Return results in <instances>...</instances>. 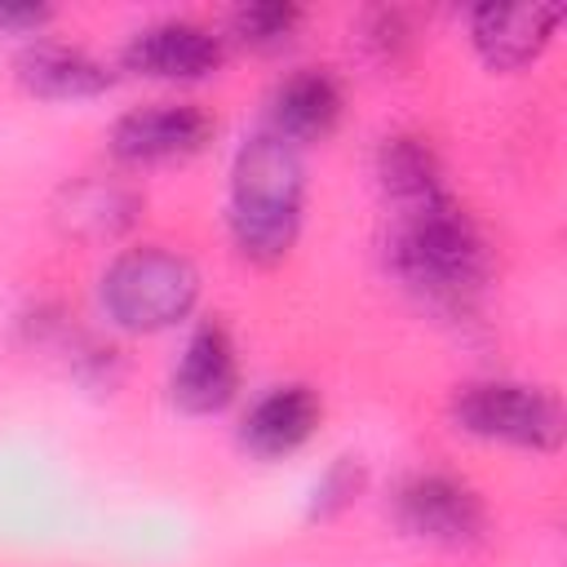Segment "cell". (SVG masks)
<instances>
[{"label": "cell", "mask_w": 567, "mask_h": 567, "mask_svg": "<svg viewBox=\"0 0 567 567\" xmlns=\"http://www.w3.org/2000/svg\"><path fill=\"white\" fill-rule=\"evenodd\" d=\"M306 217V164L301 146L257 128L239 142L230 164L226 226L230 244L252 266H279L301 235Z\"/></svg>", "instance_id": "cell-1"}, {"label": "cell", "mask_w": 567, "mask_h": 567, "mask_svg": "<svg viewBox=\"0 0 567 567\" xmlns=\"http://www.w3.org/2000/svg\"><path fill=\"white\" fill-rule=\"evenodd\" d=\"M390 270L416 297L434 306H470L487 275L492 252L478 221L447 195L421 208H403L390 230Z\"/></svg>", "instance_id": "cell-2"}, {"label": "cell", "mask_w": 567, "mask_h": 567, "mask_svg": "<svg viewBox=\"0 0 567 567\" xmlns=\"http://www.w3.org/2000/svg\"><path fill=\"white\" fill-rule=\"evenodd\" d=\"M97 301H102L106 319L124 332H164L195 310L199 270L190 266V257H182L173 248L142 244V248L120 252L102 270Z\"/></svg>", "instance_id": "cell-3"}, {"label": "cell", "mask_w": 567, "mask_h": 567, "mask_svg": "<svg viewBox=\"0 0 567 567\" xmlns=\"http://www.w3.org/2000/svg\"><path fill=\"white\" fill-rule=\"evenodd\" d=\"M447 416L461 434L523 452H554L563 443V408L549 390L523 381H470L452 394Z\"/></svg>", "instance_id": "cell-4"}, {"label": "cell", "mask_w": 567, "mask_h": 567, "mask_svg": "<svg viewBox=\"0 0 567 567\" xmlns=\"http://www.w3.org/2000/svg\"><path fill=\"white\" fill-rule=\"evenodd\" d=\"M394 518L408 536L443 545V549H465L487 536L483 496L443 470H421V474L403 478L394 487Z\"/></svg>", "instance_id": "cell-5"}, {"label": "cell", "mask_w": 567, "mask_h": 567, "mask_svg": "<svg viewBox=\"0 0 567 567\" xmlns=\"http://www.w3.org/2000/svg\"><path fill=\"white\" fill-rule=\"evenodd\" d=\"M217 133V120L195 102H146L111 124V155L133 168L177 164L199 155Z\"/></svg>", "instance_id": "cell-6"}, {"label": "cell", "mask_w": 567, "mask_h": 567, "mask_svg": "<svg viewBox=\"0 0 567 567\" xmlns=\"http://www.w3.org/2000/svg\"><path fill=\"white\" fill-rule=\"evenodd\" d=\"M120 62L124 71L146 75V80L190 84V80L217 75V66L226 62V35L190 18H159L128 35Z\"/></svg>", "instance_id": "cell-7"}, {"label": "cell", "mask_w": 567, "mask_h": 567, "mask_svg": "<svg viewBox=\"0 0 567 567\" xmlns=\"http://www.w3.org/2000/svg\"><path fill=\"white\" fill-rule=\"evenodd\" d=\"M168 394L190 416H213V412H226L235 403V394H239V359H235L230 332L217 319H204L186 337V346L177 354V368L168 377Z\"/></svg>", "instance_id": "cell-8"}, {"label": "cell", "mask_w": 567, "mask_h": 567, "mask_svg": "<svg viewBox=\"0 0 567 567\" xmlns=\"http://www.w3.org/2000/svg\"><path fill=\"white\" fill-rule=\"evenodd\" d=\"M563 22V4H478L470 40L492 71H523L536 62Z\"/></svg>", "instance_id": "cell-9"}, {"label": "cell", "mask_w": 567, "mask_h": 567, "mask_svg": "<svg viewBox=\"0 0 567 567\" xmlns=\"http://www.w3.org/2000/svg\"><path fill=\"white\" fill-rule=\"evenodd\" d=\"M319 416H323V403L310 385H275L266 390L239 421V443L261 456V461H279V456H292L301 452L315 430H319Z\"/></svg>", "instance_id": "cell-10"}, {"label": "cell", "mask_w": 567, "mask_h": 567, "mask_svg": "<svg viewBox=\"0 0 567 567\" xmlns=\"http://www.w3.org/2000/svg\"><path fill=\"white\" fill-rule=\"evenodd\" d=\"M142 213V195L120 177H80L66 182L53 199V221L66 239L106 244L120 239Z\"/></svg>", "instance_id": "cell-11"}, {"label": "cell", "mask_w": 567, "mask_h": 567, "mask_svg": "<svg viewBox=\"0 0 567 567\" xmlns=\"http://www.w3.org/2000/svg\"><path fill=\"white\" fill-rule=\"evenodd\" d=\"M341 111H346L341 84L319 66H301L275 84L266 128L288 137L292 146H306V142H323L341 124Z\"/></svg>", "instance_id": "cell-12"}, {"label": "cell", "mask_w": 567, "mask_h": 567, "mask_svg": "<svg viewBox=\"0 0 567 567\" xmlns=\"http://www.w3.org/2000/svg\"><path fill=\"white\" fill-rule=\"evenodd\" d=\"M18 80L27 93L35 97H49V102H80V97H97L115 84L111 66L97 62L93 53L75 49V44H49V40H35L18 53L13 62Z\"/></svg>", "instance_id": "cell-13"}, {"label": "cell", "mask_w": 567, "mask_h": 567, "mask_svg": "<svg viewBox=\"0 0 567 567\" xmlns=\"http://www.w3.org/2000/svg\"><path fill=\"white\" fill-rule=\"evenodd\" d=\"M377 182L399 213L447 199V182H443V164L434 146L412 133H394L377 146Z\"/></svg>", "instance_id": "cell-14"}, {"label": "cell", "mask_w": 567, "mask_h": 567, "mask_svg": "<svg viewBox=\"0 0 567 567\" xmlns=\"http://www.w3.org/2000/svg\"><path fill=\"white\" fill-rule=\"evenodd\" d=\"M301 9L292 0H257V4H239L230 13V40L252 49V53H279L284 44H292L297 27H301Z\"/></svg>", "instance_id": "cell-15"}, {"label": "cell", "mask_w": 567, "mask_h": 567, "mask_svg": "<svg viewBox=\"0 0 567 567\" xmlns=\"http://www.w3.org/2000/svg\"><path fill=\"white\" fill-rule=\"evenodd\" d=\"M363 483H368L363 465H359L354 456H337V461L315 478V487H310V509H306V514L319 518V523L337 518L341 509H350V505L359 501Z\"/></svg>", "instance_id": "cell-16"}, {"label": "cell", "mask_w": 567, "mask_h": 567, "mask_svg": "<svg viewBox=\"0 0 567 567\" xmlns=\"http://www.w3.org/2000/svg\"><path fill=\"white\" fill-rule=\"evenodd\" d=\"M53 22L49 4H0V31L4 35H35Z\"/></svg>", "instance_id": "cell-17"}, {"label": "cell", "mask_w": 567, "mask_h": 567, "mask_svg": "<svg viewBox=\"0 0 567 567\" xmlns=\"http://www.w3.org/2000/svg\"><path fill=\"white\" fill-rule=\"evenodd\" d=\"M403 40H408V27H403V18H399V13H372L368 44H372L381 58H394Z\"/></svg>", "instance_id": "cell-18"}]
</instances>
